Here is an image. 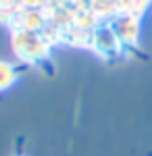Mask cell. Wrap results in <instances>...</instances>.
Segmentation results:
<instances>
[{
  "instance_id": "cell-2",
  "label": "cell",
  "mask_w": 152,
  "mask_h": 156,
  "mask_svg": "<svg viewBox=\"0 0 152 156\" xmlns=\"http://www.w3.org/2000/svg\"><path fill=\"white\" fill-rule=\"evenodd\" d=\"M119 37L115 36V31L110 27H104V29H98L94 34V48L98 50L100 54H115L119 48Z\"/></svg>"
},
{
  "instance_id": "cell-1",
  "label": "cell",
  "mask_w": 152,
  "mask_h": 156,
  "mask_svg": "<svg viewBox=\"0 0 152 156\" xmlns=\"http://www.w3.org/2000/svg\"><path fill=\"white\" fill-rule=\"evenodd\" d=\"M13 50L17 58L25 65H38L50 56V42L44 34H40L34 27H21L15 29L11 37Z\"/></svg>"
},
{
  "instance_id": "cell-3",
  "label": "cell",
  "mask_w": 152,
  "mask_h": 156,
  "mask_svg": "<svg viewBox=\"0 0 152 156\" xmlns=\"http://www.w3.org/2000/svg\"><path fill=\"white\" fill-rule=\"evenodd\" d=\"M17 83V67L9 60H0V92H6Z\"/></svg>"
}]
</instances>
